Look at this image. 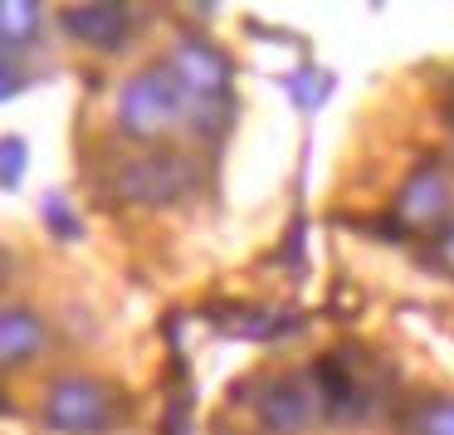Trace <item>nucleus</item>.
Returning <instances> with one entry per match:
<instances>
[{"mask_svg": "<svg viewBox=\"0 0 454 435\" xmlns=\"http://www.w3.org/2000/svg\"><path fill=\"white\" fill-rule=\"evenodd\" d=\"M25 162H30L25 138H0V186H20Z\"/></svg>", "mask_w": 454, "mask_h": 435, "instance_id": "nucleus-11", "label": "nucleus"}, {"mask_svg": "<svg viewBox=\"0 0 454 435\" xmlns=\"http://www.w3.org/2000/svg\"><path fill=\"white\" fill-rule=\"evenodd\" d=\"M118 411H122L118 392L98 376L69 372L44 386V425L59 435H103L118 421Z\"/></svg>", "mask_w": 454, "mask_h": 435, "instance_id": "nucleus-3", "label": "nucleus"}, {"mask_svg": "<svg viewBox=\"0 0 454 435\" xmlns=\"http://www.w3.org/2000/svg\"><path fill=\"white\" fill-rule=\"evenodd\" d=\"M50 328L35 308H0V362H30L44 352Z\"/></svg>", "mask_w": 454, "mask_h": 435, "instance_id": "nucleus-8", "label": "nucleus"}, {"mask_svg": "<svg viewBox=\"0 0 454 435\" xmlns=\"http://www.w3.org/2000/svg\"><path fill=\"white\" fill-rule=\"evenodd\" d=\"M259 421L278 435H294V431H308L323 411V396H317L313 376H298V372H278V376H264L259 382V401H254Z\"/></svg>", "mask_w": 454, "mask_h": 435, "instance_id": "nucleus-5", "label": "nucleus"}, {"mask_svg": "<svg viewBox=\"0 0 454 435\" xmlns=\"http://www.w3.org/2000/svg\"><path fill=\"white\" fill-rule=\"evenodd\" d=\"M15 69H11V59H5V50H0V99H5V93H15Z\"/></svg>", "mask_w": 454, "mask_h": 435, "instance_id": "nucleus-13", "label": "nucleus"}, {"mask_svg": "<svg viewBox=\"0 0 454 435\" xmlns=\"http://www.w3.org/2000/svg\"><path fill=\"white\" fill-rule=\"evenodd\" d=\"M411 435H454V396H430L415 406Z\"/></svg>", "mask_w": 454, "mask_h": 435, "instance_id": "nucleus-10", "label": "nucleus"}, {"mask_svg": "<svg viewBox=\"0 0 454 435\" xmlns=\"http://www.w3.org/2000/svg\"><path fill=\"white\" fill-rule=\"evenodd\" d=\"M444 249H450V265H454V235H450V240H444Z\"/></svg>", "mask_w": 454, "mask_h": 435, "instance_id": "nucleus-15", "label": "nucleus"}, {"mask_svg": "<svg viewBox=\"0 0 454 435\" xmlns=\"http://www.w3.org/2000/svg\"><path fill=\"white\" fill-rule=\"evenodd\" d=\"M64 35H74L79 44H89V50H103V54H118L122 44H128L132 35V11L128 5H69V11L59 15Z\"/></svg>", "mask_w": 454, "mask_h": 435, "instance_id": "nucleus-7", "label": "nucleus"}, {"mask_svg": "<svg viewBox=\"0 0 454 435\" xmlns=\"http://www.w3.org/2000/svg\"><path fill=\"white\" fill-rule=\"evenodd\" d=\"M191 118H196V108H191V99L181 93V83L171 79V69L161 59L137 69L118 93V132L132 142H161Z\"/></svg>", "mask_w": 454, "mask_h": 435, "instance_id": "nucleus-1", "label": "nucleus"}, {"mask_svg": "<svg viewBox=\"0 0 454 435\" xmlns=\"http://www.w3.org/2000/svg\"><path fill=\"white\" fill-rule=\"evenodd\" d=\"M11 274H15V255H11L5 245H0V289L11 284Z\"/></svg>", "mask_w": 454, "mask_h": 435, "instance_id": "nucleus-14", "label": "nucleus"}, {"mask_svg": "<svg viewBox=\"0 0 454 435\" xmlns=\"http://www.w3.org/2000/svg\"><path fill=\"white\" fill-rule=\"evenodd\" d=\"M200 186V167L191 157H181V152H142V157L122 162L118 171H113V196L122 201V206H176L181 196H191V191Z\"/></svg>", "mask_w": 454, "mask_h": 435, "instance_id": "nucleus-2", "label": "nucleus"}, {"mask_svg": "<svg viewBox=\"0 0 454 435\" xmlns=\"http://www.w3.org/2000/svg\"><path fill=\"white\" fill-rule=\"evenodd\" d=\"M161 64L171 69V79L181 83V93H186L191 108H196V118H191V123H200L196 132H210L215 108L230 99V74H235L225 59V50L210 44V40H176Z\"/></svg>", "mask_w": 454, "mask_h": 435, "instance_id": "nucleus-4", "label": "nucleus"}, {"mask_svg": "<svg viewBox=\"0 0 454 435\" xmlns=\"http://www.w3.org/2000/svg\"><path fill=\"white\" fill-rule=\"evenodd\" d=\"M444 216H450V181L440 167H420L395 196L391 230L395 235H425V230L444 225Z\"/></svg>", "mask_w": 454, "mask_h": 435, "instance_id": "nucleus-6", "label": "nucleus"}, {"mask_svg": "<svg viewBox=\"0 0 454 435\" xmlns=\"http://www.w3.org/2000/svg\"><path fill=\"white\" fill-rule=\"evenodd\" d=\"M44 220H50V225L59 230V235H79V220L69 216V206H64L59 196H50V201H44Z\"/></svg>", "mask_w": 454, "mask_h": 435, "instance_id": "nucleus-12", "label": "nucleus"}, {"mask_svg": "<svg viewBox=\"0 0 454 435\" xmlns=\"http://www.w3.org/2000/svg\"><path fill=\"white\" fill-rule=\"evenodd\" d=\"M44 25V5L35 0H0V44H30Z\"/></svg>", "mask_w": 454, "mask_h": 435, "instance_id": "nucleus-9", "label": "nucleus"}]
</instances>
